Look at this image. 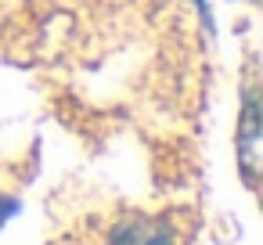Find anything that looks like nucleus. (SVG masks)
Returning a JSON list of instances; mask_svg holds the SVG:
<instances>
[{"instance_id":"nucleus-2","label":"nucleus","mask_w":263,"mask_h":245,"mask_svg":"<svg viewBox=\"0 0 263 245\" xmlns=\"http://www.w3.org/2000/svg\"><path fill=\"white\" fill-rule=\"evenodd\" d=\"M238 148H241V169H245V177L256 180V162H259V105H256V94H249V101H245Z\"/></svg>"},{"instance_id":"nucleus-1","label":"nucleus","mask_w":263,"mask_h":245,"mask_svg":"<svg viewBox=\"0 0 263 245\" xmlns=\"http://www.w3.org/2000/svg\"><path fill=\"white\" fill-rule=\"evenodd\" d=\"M112 245H173V231L162 220L134 216L112 231Z\"/></svg>"},{"instance_id":"nucleus-3","label":"nucleus","mask_w":263,"mask_h":245,"mask_svg":"<svg viewBox=\"0 0 263 245\" xmlns=\"http://www.w3.org/2000/svg\"><path fill=\"white\" fill-rule=\"evenodd\" d=\"M15 209H18V205H15V198H0V227L8 223V216H11Z\"/></svg>"}]
</instances>
